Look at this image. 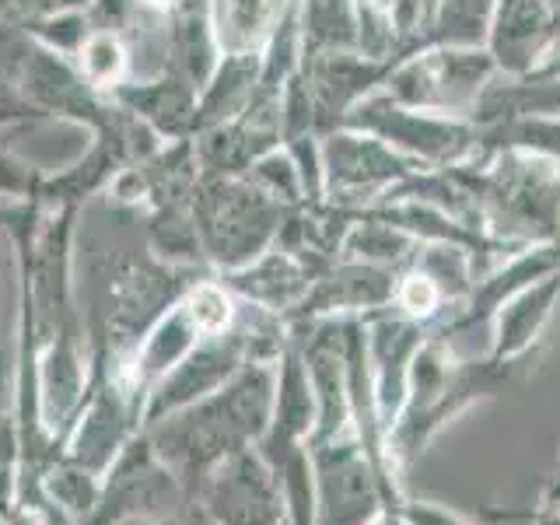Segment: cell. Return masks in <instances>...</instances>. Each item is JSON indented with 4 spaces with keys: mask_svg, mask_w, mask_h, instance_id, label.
<instances>
[{
    "mask_svg": "<svg viewBox=\"0 0 560 525\" xmlns=\"http://www.w3.org/2000/svg\"><path fill=\"white\" fill-rule=\"evenodd\" d=\"M498 78V67L483 46H424L393 67L382 92L410 109L472 119L487 84Z\"/></svg>",
    "mask_w": 560,
    "mask_h": 525,
    "instance_id": "cell-3",
    "label": "cell"
},
{
    "mask_svg": "<svg viewBox=\"0 0 560 525\" xmlns=\"http://www.w3.org/2000/svg\"><path fill=\"white\" fill-rule=\"evenodd\" d=\"M315 277L319 273L305 259H298L294 253L277 245V249H267L259 259H253L249 267L235 270L228 277V284L249 298V302H259L262 308L284 312L302 305V298L315 284Z\"/></svg>",
    "mask_w": 560,
    "mask_h": 525,
    "instance_id": "cell-11",
    "label": "cell"
},
{
    "mask_svg": "<svg viewBox=\"0 0 560 525\" xmlns=\"http://www.w3.org/2000/svg\"><path fill=\"white\" fill-rule=\"evenodd\" d=\"M368 323V354H372V382H375V407L382 431L396 424V417L407 402L410 361L428 340L431 326L410 319L396 308H382L364 315Z\"/></svg>",
    "mask_w": 560,
    "mask_h": 525,
    "instance_id": "cell-7",
    "label": "cell"
},
{
    "mask_svg": "<svg viewBox=\"0 0 560 525\" xmlns=\"http://www.w3.org/2000/svg\"><path fill=\"white\" fill-rule=\"evenodd\" d=\"M557 302H560V270L515 291L494 312V319H490L487 354L498 361H512L533 354V350H542V329H547Z\"/></svg>",
    "mask_w": 560,
    "mask_h": 525,
    "instance_id": "cell-9",
    "label": "cell"
},
{
    "mask_svg": "<svg viewBox=\"0 0 560 525\" xmlns=\"http://www.w3.org/2000/svg\"><path fill=\"white\" fill-rule=\"evenodd\" d=\"M547 4L553 8V14H557V22H560V0H547Z\"/></svg>",
    "mask_w": 560,
    "mask_h": 525,
    "instance_id": "cell-22",
    "label": "cell"
},
{
    "mask_svg": "<svg viewBox=\"0 0 560 525\" xmlns=\"http://www.w3.org/2000/svg\"><path fill=\"white\" fill-rule=\"evenodd\" d=\"M319 154H323V200L354 210L378 203L393 186H399L413 172L424 168L413 158L389 148L385 140L350 127L323 133Z\"/></svg>",
    "mask_w": 560,
    "mask_h": 525,
    "instance_id": "cell-5",
    "label": "cell"
},
{
    "mask_svg": "<svg viewBox=\"0 0 560 525\" xmlns=\"http://www.w3.org/2000/svg\"><path fill=\"white\" fill-rule=\"evenodd\" d=\"M536 74H560V49L553 52V60L542 67V70H536Z\"/></svg>",
    "mask_w": 560,
    "mask_h": 525,
    "instance_id": "cell-21",
    "label": "cell"
},
{
    "mask_svg": "<svg viewBox=\"0 0 560 525\" xmlns=\"http://www.w3.org/2000/svg\"><path fill=\"white\" fill-rule=\"evenodd\" d=\"M340 127L372 133L385 140L399 154L413 158L424 168H452L469 165L480 158V127L463 116H442L410 109V105L396 102L389 92L364 95L354 109L343 116Z\"/></svg>",
    "mask_w": 560,
    "mask_h": 525,
    "instance_id": "cell-2",
    "label": "cell"
},
{
    "mask_svg": "<svg viewBox=\"0 0 560 525\" xmlns=\"http://www.w3.org/2000/svg\"><path fill=\"white\" fill-rule=\"evenodd\" d=\"M396 273L399 270L340 256L329 270L315 277V284L298 305V319L315 323L332 319V315H372L389 308L396 294Z\"/></svg>",
    "mask_w": 560,
    "mask_h": 525,
    "instance_id": "cell-8",
    "label": "cell"
},
{
    "mask_svg": "<svg viewBox=\"0 0 560 525\" xmlns=\"http://www.w3.org/2000/svg\"><path fill=\"white\" fill-rule=\"evenodd\" d=\"M494 151H525L560 162V116H508L480 127V158Z\"/></svg>",
    "mask_w": 560,
    "mask_h": 525,
    "instance_id": "cell-15",
    "label": "cell"
},
{
    "mask_svg": "<svg viewBox=\"0 0 560 525\" xmlns=\"http://www.w3.org/2000/svg\"><path fill=\"white\" fill-rule=\"evenodd\" d=\"M186 315L203 337H221L224 326L232 323V298H228V291L218 284H203L189 294Z\"/></svg>",
    "mask_w": 560,
    "mask_h": 525,
    "instance_id": "cell-17",
    "label": "cell"
},
{
    "mask_svg": "<svg viewBox=\"0 0 560 525\" xmlns=\"http://www.w3.org/2000/svg\"><path fill=\"white\" fill-rule=\"evenodd\" d=\"M294 0H210V32L224 57L262 52Z\"/></svg>",
    "mask_w": 560,
    "mask_h": 525,
    "instance_id": "cell-12",
    "label": "cell"
},
{
    "mask_svg": "<svg viewBox=\"0 0 560 525\" xmlns=\"http://www.w3.org/2000/svg\"><path fill=\"white\" fill-rule=\"evenodd\" d=\"M396 512L407 518L410 525H472L463 515L445 512V508H438L431 501H399Z\"/></svg>",
    "mask_w": 560,
    "mask_h": 525,
    "instance_id": "cell-19",
    "label": "cell"
},
{
    "mask_svg": "<svg viewBox=\"0 0 560 525\" xmlns=\"http://www.w3.org/2000/svg\"><path fill=\"white\" fill-rule=\"evenodd\" d=\"M483 49L501 78H533L560 49V22L547 0H498Z\"/></svg>",
    "mask_w": 560,
    "mask_h": 525,
    "instance_id": "cell-6",
    "label": "cell"
},
{
    "mask_svg": "<svg viewBox=\"0 0 560 525\" xmlns=\"http://www.w3.org/2000/svg\"><path fill=\"white\" fill-rule=\"evenodd\" d=\"M315 459V525H368L385 508H399V494L385 483L378 466L368 459L361 438L347 428L337 438L312 445Z\"/></svg>",
    "mask_w": 560,
    "mask_h": 525,
    "instance_id": "cell-4",
    "label": "cell"
},
{
    "mask_svg": "<svg viewBox=\"0 0 560 525\" xmlns=\"http://www.w3.org/2000/svg\"><path fill=\"white\" fill-rule=\"evenodd\" d=\"M494 8L498 0H438L424 46H483Z\"/></svg>",
    "mask_w": 560,
    "mask_h": 525,
    "instance_id": "cell-16",
    "label": "cell"
},
{
    "mask_svg": "<svg viewBox=\"0 0 560 525\" xmlns=\"http://www.w3.org/2000/svg\"><path fill=\"white\" fill-rule=\"evenodd\" d=\"M218 515L221 525H280L284 504L273 472L249 455H238L218 480Z\"/></svg>",
    "mask_w": 560,
    "mask_h": 525,
    "instance_id": "cell-10",
    "label": "cell"
},
{
    "mask_svg": "<svg viewBox=\"0 0 560 525\" xmlns=\"http://www.w3.org/2000/svg\"><path fill=\"white\" fill-rule=\"evenodd\" d=\"M508 116H560V74L494 78L480 95L472 122H498Z\"/></svg>",
    "mask_w": 560,
    "mask_h": 525,
    "instance_id": "cell-14",
    "label": "cell"
},
{
    "mask_svg": "<svg viewBox=\"0 0 560 525\" xmlns=\"http://www.w3.org/2000/svg\"><path fill=\"white\" fill-rule=\"evenodd\" d=\"M288 210L245 175H203L192 186V221L221 267L242 270L277 242Z\"/></svg>",
    "mask_w": 560,
    "mask_h": 525,
    "instance_id": "cell-1",
    "label": "cell"
},
{
    "mask_svg": "<svg viewBox=\"0 0 560 525\" xmlns=\"http://www.w3.org/2000/svg\"><path fill=\"white\" fill-rule=\"evenodd\" d=\"M368 525H410V522L402 518V515L396 512V508H385V512H382L378 518H372V522H368Z\"/></svg>",
    "mask_w": 560,
    "mask_h": 525,
    "instance_id": "cell-20",
    "label": "cell"
},
{
    "mask_svg": "<svg viewBox=\"0 0 560 525\" xmlns=\"http://www.w3.org/2000/svg\"><path fill=\"white\" fill-rule=\"evenodd\" d=\"M302 60L323 52H361L358 0H298Z\"/></svg>",
    "mask_w": 560,
    "mask_h": 525,
    "instance_id": "cell-13",
    "label": "cell"
},
{
    "mask_svg": "<svg viewBox=\"0 0 560 525\" xmlns=\"http://www.w3.org/2000/svg\"><path fill=\"white\" fill-rule=\"evenodd\" d=\"M122 70V49L113 35H95L84 46V74L95 84H109Z\"/></svg>",
    "mask_w": 560,
    "mask_h": 525,
    "instance_id": "cell-18",
    "label": "cell"
}]
</instances>
